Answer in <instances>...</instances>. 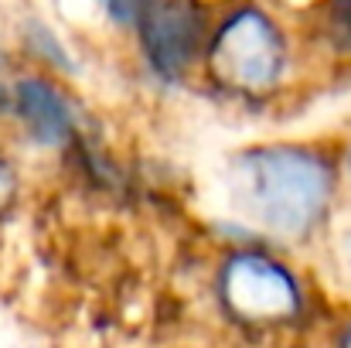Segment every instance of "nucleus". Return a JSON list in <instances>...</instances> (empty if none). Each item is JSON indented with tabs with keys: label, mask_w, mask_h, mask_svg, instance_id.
Instances as JSON below:
<instances>
[{
	"label": "nucleus",
	"mask_w": 351,
	"mask_h": 348,
	"mask_svg": "<svg viewBox=\"0 0 351 348\" xmlns=\"http://www.w3.org/2000/svg\"><path fill=\"white\" fill-rule=\"evenodd\" d=\"M219 314L249 338H287L317 314L314 280L297 259L266 242H232L212 270Z\"/></svg>",
	"instance_id": "nucleus-3"
},
{
	"label": "nucleus",
	"mask_w": 351,
	"mask_h": 348,
	"mask_svg": "<svg viewBox=\"0 0 351 348\" xmlns=\"http://www.w3.org/2000/svg\"><path fill=\"white\" fill-rule=\"evenodd\" d=\"M24 157L0 133V216H7L24 195Z\"/></svg>",
	"instance_id": "nucleus-8"
},
{
	"label": "nucleus",
	"mask_w": 351,
	"mask_h": 348,
	"mask_svg": "<svg viewBox=\"0 0 351 348\" xmlns=\"http://www.w3.org/2000/svg\"><path fill=\"white\" fill-rule=\"evenodd\" d=\"M335 348H351V314L341 318V325L335 332Z\"/></svg>",
	"instance_id": "nucleus-12"
},
{
	"label": "nucleus",
	"mask_w": 351,
	"mask_h": 348,
	"mask_svg": "<svg viewBox=\"0 0 351 348\" xmlns=\"http://www.w3.org/2000/svg\"><path fill=\"white\" fill-rule=\"evenodd\" d=\"M324 242L331 246V263H335V270L351 283V219L348 222H335V229L328 232Z\"/></svg>",
	"instance_id": "nucleus-10"
},
{
	"label": "nucleus",
	"mask_w": 351,
	"mask_h": 348,
	"mask_svg": "<svg viewBox=\"0 0 351 348\" xmlns=\"http://www.w3.org/2000/svg\"><path fill=\"white\" fill-rule=\"evenodd\" d=\"M300 17L280 0H208V38L198 82L235 110L266 113L311 79Z\"/></svg>",
	"instance_id": "nucleus-2"
},
{
	"label": "nucleus",
	"mask_w": 351,
	"mask_h": 348,
	"mask_svg": "<svg viewBox=\"0 0 351 348\" xmlns=\"http://www.w3.org/2000/svg\"><path fill=\"white\" fill-rule=\"evenodd\" d=\"M338 164H341V192H345V202L351 205V133L338 143Z\"/></svg>",
	"instance_id": "nucleus-11"
},
{
	"label": "nucleus",
	"mask_w": 351,
	"mask_h": 348,
	"mask_svg": "<svg viewBox=\"0 0 351 348\" xmlns=\"http://www.w3.org/2000/svg\"><path fill=\"white\" fill-rule=\"evenodd\" d=\"M7 76H10V69H0V123H3V110H7Z\"/></svg>",
	"instance_id": "nucleus-13"
},
{
	"label": "nucleus",
	"mask_w": 351,
	"mask_h": 348,
	"mask_svg": "<svg viewBox=\"0 0 351 348\" xmlns=\"http://www.w3.org/2000/svg\"><path fill=\"white\" fill-rule=\"evenodd\" d=\"M0 133L21 157L31 150L45 157L51 154L86 161L93 143L89 113L72 82L24 65H14L7 76V110Z\"/></svg>",
	"instance_id": "nucleus-4"
},
{
	"label": "nucleus",
	"mask_w": 351,
	"mask_h": 348,
	"mask_svg": "<svg viewBox=\"0 0 351 348\" xmlns=\"http://www.w3.org/2000/svg\"><path fill=\"white\" fill-rule=\"evenodd\" d=\"M93 3H96V10L106 17V24H110L113 31L130 34L133 24H136V17L143 14V7H147L150 0H93Z\"/></svg>",
	"instance_id": "nucleus-9"
},
{
	"label": "nucleus",
	"mask_w": 351,
	"mask_h": 348,
	"mask_svg": "<svg viewBox=\"0 0 351 348\" xmlns=\"http://www.w3.org/2000/svg\"><path fill=\"white\" fill-rule=\"evenodd\" d=\"M17 65L38 69L58 79H72L79 62L69 48V41L58 34V27L38 14H27L17 24Z\"/></svg>",
	"instance_id": "nucleus-7"
},
{
	"label": "nucleus",
	"mask_w": 351,
	"mask_h": 348,
	"mask_svg": "<svg viewBox=\"0 0 351 348\" xmlns=\"http://www.w3.org/2000/svg\"><path fill=\"white\" fill-rule=\"evenodd\" d=\"M205 38L208 0H150L130 31L136 65L157 89L198 82Z\"/></svg>",
	"instance_id": "nucleus-5"
},
{
	"label": "nucleus",
	"mask_w": 351,
	"mask_h": 348,
	"mask_svg": "<svg viewBox=\"0 0 351 348\" xmlns=\"http://www.w3.org/2000/svg\"><path fill=\"white\" fill-rule=\"evenodd\" d=\"M235 242H266L283 253L328 239L345 202L338 143L256 140L229 154L222 171ZM232 246V242H226Z\"/></svg>",
	"instance_id": "nucleus-1"
},
{
	"label": "nucleus",
	"mask_w": 351,
	"mask_h": 348,
	"mask_svg": "<svg viewBox=\"0 0 351 348\" xmlns=\"http://www.w3.org/2000/svg\"><path fill=\"white\" fill-rule=\"evenodd\" d=\"M297 17L317 69H351V0H314Z\"/></svg>",
	"instance_id": "nucleus-6"
}]
</instances>
